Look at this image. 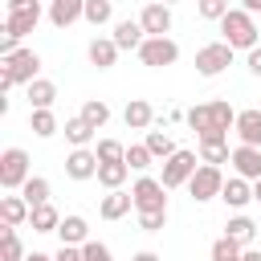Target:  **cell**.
<instances>
[{
    "label": "cell",
    "instance_id": "obj_19",
    "mask_svg": "<svg viewBox=\"0 0 261 261\" xmlns=\"http://www.w3.org/2000/svg\"><path fill=\"white\" fill-rule=\"evenodd\" d=\"M220 200H224L228 208H237V212H241V208H249V204H253V184H249V179H241V175H228V179H224Z\"/></svg>",
    "mask_w": 261,
    "mask_h": 261
},
{
    "label": "cell",
    "instance_id": "obj_5",
    "mask_svg": "<svg viewBox=\"0 0 261 261\" xmlns=\"http://www.w3.org/2000/svg\"><path fill=\"white\" fill-rule=\"evenodd\" d=\"M220 192H224V171L212 167V163H200L196 175L188 179V196L196 204H208V200H220Z\"/></svg>",
    "mask_w": 261,
    "mask_h": 261
},
{
    "label": "cell",
    "instance_id": "obj_3",
    "mask_svg": "<svg viewBox=\"0 0 261 261\" xmlns=\"http://www.w3.org/2000/svg\"><path fill=\"white\" fill-rule=\"evenodd\" d=\"M257 20H253V12H245V8H228L224 12V20H220V41L224 45H232V49H257Z\"/></svg>",
    "mask_w": 261,
    "mask_h": 261
},
{
    "label": "cell",
    "instance_id": "obj_25",
    "mask_svg": "<svg viewBox=\"0 0 261 261\" xmlns=\"http://www.w3.org/2000/svg\"><path fill=\"white\" fill-rule=\"evenodd\" d=\"M61 130H65V143H69V147H90V143H94V135H98L82 114L65 118V126H61Z\"/></svg>",
    "mask_w": 261,
    "mask_h": 261
},
{
    "label": "cell",
    "instance_id": "obj_21",
    "mask_svg": "<svg viewBox=\"0 0 261 261\" xmlns=\"http://www.w3.org/2000/svg\"><path fill=\"white\" fill-rule=\"evenodd\" d=\"M24 94H29V110H53V102H57V86H53L49 77L29 82V86H24Z\"/></svg>",
    "mask_w": 261,
    "mask_h": 261
},
{
    "label": "cell",
    "instance_id": "obj_45",
    "mask_svg": "<svg viewBox=\"0 0 261 261\" xmlns=\"http://www.w3.org/2000/svg\"><path fill=\"white\" fill-rule=\"evenodd\" d=\"M24 261H53V257H49V253H29Z\"/></svg>",
    "mask_w": 261,
    "mask_h": 261
},
{
    "label": "cell",
    "instance_id": "obj_37",
    "mask_svg": "<svg viewBox=\"0 0 261 261\" xmlns=\"http://www.w3.org/2000/svg\"><path fill=\"white\" fill-rule=\"evenodd\" d=\"M196 12L204 16V20H224V12H228V0H196Z\"/></svg>",
    "mask_w": 261,
    "mask_h": 261
},
{
    "label": "cell",
    "instance_id": "obj_13",
    "mask_svg": "<svg viewBox=\"0 0 261 261\" xmlns=\"http://www.w3.org/2000/svg\"><path fill=\"white\" fill-rule=\"evenodd\" d=\"M232 171H237L241 179L257 184V179H261V147H245V143H237V147H232Z\"/></svg>",
    "mask_w": 261,
    "mask_h": 261
},
{
    "label": "cell",
    "instance_id": "obj_11",
    "mask_svg": "<svg viewBox=\"0 0 261 261\" xmlns=\"http://www.w3.org/2000/svg\"><path fill=\"white\" fill-rule=\"evenodd\" d=\"M37 24H41V0H37V4H29V8H16V12H8V16H4V33H8V37H16V41H20V37H29Z\"/></svg>",
    "mask_w": 261,
    "mask_h": 261
},
{
    "label": "cell",
    "instance_id": "obj_27",
    "mask_svg": "<svg viewBox=\"0 0 261 261\" xmlns=\"http://www.w3.org/2000/svg\"><path fill=\"white\" fill-rule=\"evenodd\" d=\"M29 130H33L37 139H53L61 126H57V114H53V110H29Z\"/></svg>",
    "mask_w": 261,
    "mask_h": 261
},
{
    "label": "cell",
    "instance_id": "obj_33",
    "mask_svg": "<svg viewBox=\"0 0 261 261\" xmlns=\"http://www.w3.org/2000/svg\"><path fill=\"white\" fill-rule=\"evenodd\" d=\"M143 143H147V151H151L155 159H171V155L179 151V147L171 143V135H167V130H147V139H143Z\"/></svg>",
    "mask_w": 261,
    "mask_h": 261
},
{
    "label": "cell",
    "instance_id": "obj_10",
    "mask_svg": "<svg viewBox=\"0 0 261 261\" xmlns=\"http://www.w3.org/2000/svg\"><path fill=\"white\" fill-rule=\"evenodd\" d=\"M65 175H69V179H77V184L98 179V155H94L90 147H73V151L65 155Z\"/></svg>",
    "mask_w": 261,
    "mask_h": 261
},
{
    "label": "cell",
    "instance_id": "obj_24",
    "mask_svg": "<svg viewBox=\"0 0 261 261\" xmlns=\"http://www.w3.org/2000/svg\"><path fill=\"white\" fill-rule=\"evenodd\" d=\"M224 237H228V241H237L241 249H253V237H257V224H253V220H249L245 212H237V216H232V220L224 224Z\"/></svg>",
    "mask_w": 261,
    "mask_h": 261
},
{
    "label": "cell",
    "instance_id": "obj_32",
    "mask_svg": "<svg viewBox=\"0 0 261 261\" xmlns=\"http://www.w3.org/2000/svg\"><path fill=\"white\" fill-rule=\"evenodd\" d=\"M82 20L94 24V29L110 24V20H114V0H86V16H82Z\"/></svg>",
    "mask_w": 261,
    "mask_h": 261
},
{
    "label": "cell",
    "instance_id": "obj_31",
    "mask_svg": "<svg viewBox=\"0 0 261 261\" xmlns=\"http://www.w3.org/2000/svg\"><path fill=\"white\" fill-rule=\"evenodd\" d=\"M49 192H53V188H49V179H45V175H29V184L20 188V196L29 200V208H41V204H49Z\"/></svg>",
    "mask_w": 261,
    "mask_h": 261
},
{
    "label": "cell",
    "instance_id": "obj_39",
    "mask_svg": "<svg viewBox=\"0 0 261 261\" xmlns=\"http://www.w3.org/2000/svg\"><path fill=\"white\" fill-rule=\"evenodd\" d=\"M139 228L143 232H163L167 228V212H139Z\"/></svg>",
    "mask_w": 261,
    "mask_h": 261
},
{
    "label": "cell",
    "instance_id": "obj_17",
    "mask_svg": "<svg viewBox=\"0 0 261 261\" xmlns=\"http://www.w3.org/2000/svg\"><path fill=\"white\" fill-rule=\"evenodd\" d=\"M130 208H135V196L122 192V188H118V192H106V196L98 200V216H102V220H122Z\"/></svg>",
    "mask_w": 261,
    "mask_h": 261
},
{
    "label": "cell",
    "instance_id": "obj_20",
    "mask_svg": "<svg viewBox=\"0 0 261 261\" xmlns=\"http://www.w3.org/2000/svg\"><path fill=\"white\" fill-rule=\"evenodd\" d=\"M57 237H61V245H77V249H82V245L90 241V220L77 216V212H69V216H61Z\"/></svg>",
    "mask_w": 261,
    "mask_h": 261
},
{
    "label": "cell",
    "instance_id": "obj_40",
    "mask_svg": "<svg viewBox=\"0 0 261 261\" xmlns=\"http://www.w3.org/2000/svg\"><path fill=\"white\" fill-rule=\"evenodd\" d=\"M245 65H249V73H253V77H261V45H257V49H249Z\"/></svg>",
    "mask_w": 261,
    "mask_h": 261
},
{
    "label": "cell",
    "instance_id": "obj_44",
    "mask_svg": "<svg viewBox=\"0 0 261 261\" xmlns=\"http://www.w3.org/2000/svg\"><path fill=\"white\" fill-rule=\"evenodd\" d=\"M241 261H261V249H245V253H241Z\"/></svg>",
    "mask_w": 261,
    "mask_h": 261
},
{
    "label": "cell",
    "instance_id": "obj_34",
    "mask_svg": "<svg viewBox=\"0 0 261 261\" xmlns=\"http://www.w3.org/2000/svg\"><path fill=\"white\" fill-rule=\"evenodd\" d=\"M24 245L16 237V228H0V261H24Z\"/></svg>",
    "mask_w": 261,
    "mask_h": 261
},
{
    "label": "cell",
    "instance_id": "obj_6",
    "mask_svg": "<svg viewBox=\"0 0 261 261\" xmlns=\"http://www.w3.org/2000/svg\"><path fill=\"white\" fill-rule=\"evenodd\" d=\"M130 196H135V212H167V188L155 175H139L130 184Z\"/></svg>",
    "mask_w": 261,
    "mask_h": 261
},
{
    "label": "cell",
    "instance_id": "obj_16",
    "mask_svg": "<svg viewBox=\"0 0 261 261\" xmlns=\"http://www.w3.org/2000/svg\"><path fill=\"white\" fill-rule=\"evenodd\" d=\"M118 45H114V37H94L90 41V49H86V57H90V65L94 69H114V61H118Z\"/></svg>",
    "mask_w": 261,
    "mask_h": 261
},
{
    "label": "cell",
    "instance_id": "obj_2",
    "mask_svg": "<svg viewBox=\"0 0 261 261\" xmlns=\"http://www.w3.org/2000/svg\"><path fill=\"white\" fill-rule=\"evenodd\" d=\"M41 77V53L37 49H16L12 57H0V94L12 86H29Z\"/></svg>",
    "mask_w": 261,
    "mask_h": 261
},
{
    "label": "cell",
    "instance_id": "obj_46",
    "mask_svg": "<svg viewBox=\"0 0 261 261\" xmlns=\"http://www.w3.org/2000/svg\"><path fill=\"white\" fill-rule=\"evenodd\" d=\"M253 200H257V204H261V179H257V184H253Z\"/></svg>",
    "mask_w": 261,
    "mask_h": 261
},
{
    "label": "cell",
    "instance_id": "obj_15",
    "mask_svg": "<svg viewBox=\"0 0 261 261\" xmlns=\"http://www.w3.org/2000/svg\"><path fill=\"white\" fill-rule=\"evenodd\" d=\"M237 139L245 143V147H261V110L257 106H249V110H237Z\"/></svg>",
    "mask_w": 261,
    "mask_h": 261
},
{
    "label": "cell",
    "instance_id": "obj_23",
    "mask_svg": "<svg viewBox=\"0 0 261 261\" xmlns=\"http://www.w3.org/2000/svg\"><path fill=\"white\" fill-rule=\"evenodd\" d=\"M110 37H114V45H118V49H135V53H139V45L147 41L143 24H139V20H130V16H126V20H118Z\"/></svg>",
    "mask_w": 261,
    "mask_h": 261
},
{
    "label": "cell",
    "instance_id": "obj_47",
    "mask_svg": "<svg viewBox=\"0 0 261 261\" xmlns=\"http://www.w3.org/2000/svg\"><path fill=\"white\" fill-rule=\"evenodd\" d=\"M159 4H167V8H171V4H175V0H159Z\"/></svg>",
    "mask_w": 261,
    "mask_h": 261
},
{
    "label": "cell",
    "instance_id": "obj_41",
    "mask_svg": "<svg viewBox=\"0 0 261 261\" xmlns=\"http://www.w3.org/2000/svg\"><path fill=\"white\" fill-rule=\"evenodd\" d=\"M130 261H163V257H159V253H151V249H139Z\"/></svg>",
    "mask_w": 261,
    "mask_h": 261
},
{
    "label": "cell",
    "instance_id": "obj_12",
    "mask_svg": "<svg viewBox=\"0 0 261 261\" xmlns=\"http://www.w3.org/2000/svg\"><path fill=\"white\" fill-rule=\"evenodd\" d=\"M139 24H143L147 37H167V33H171V8L159 4V0H151V4L139 12Z\"/></svg>",
    "mask_w": 261,
    "mask_h": 261
},
{
    "label": "cell",
    "instance_id": "obj_4",
    "mask_svg": "<svg viewBox=\"0 0 261 261\" xmlns=\"http://www.w3.org/2000/svg\"><path fill=\"white\" fill-rule=\"evenodd\" d=\"M29 151L24 147H4L0 151V188L4 192H20L29 184Z\"/></svg>",
    "mask_w": 261,
    "mask_h": 261
},
{
    "label": "cell",
    "instance_id": "obj_18",
    "mask_svg": "<svg viewBox=\"0 0 261 261\" xmlns=\"http://www.w3.org/2000/svg\"><path fill=\"white\" fill-rule=\"evenodd\" d=\"M29 216H33V208L24 196H0V224L4 228H20Z\"/></svg>",
    "mask_w": 261,
    "mask_h": 261
},
{
    "label": "cell",
    "instance_id": "obj_26",
    "mask_svg": "<svg viewBox=\"0 0 261 261\" xmlns=\"http://www.w3.org/2000/svg\"><path fill=\"white\" fill-rule=\"evenodd\" d=\"M200 163H212V167H220V163H232L228 139H204V143H200Z\"/></svg>",
    "mask_w": 261,
    "mask_h": 261
},
{
    "label": "cell",
    "instance_id": "obj_29",
    "mask_svg": "<svg viewBox=\"0 0 261 261\" xmlns=\"http://www.w3.org/2000/svg\"><path fill=\"white\" fill-rule=\"evenodd\" d=\"M29 224H33V232H57L61 228V212L53 204H41V208H33Z\"/></svg>",
    "mask_w": 261,
    "mask_h": 261
},
{
    "label": "cell",
    "instance_id": "obj_14",
    "mask_svg": "<svg viewBox=\"0 0 261 261\" xmlns=\"http://www.w3.org/2000/svg\"><path fill=\"white\" fill-rule=\"evenodd\" d=\"M86 16V0H49V24L53 29H69Z\"/></svg>",
    "mask_w": 261,
    "mask_h": 261
},
{
    "label": "cell",
    "instance_id": "obj_22",
    "mask_svg": "<svg viewBox=\"0 0 261 261\" xmlns=\"http://www.w3.org/2000/svg\"><path fill=\"white\" fill-rule=\"evenodd\" d=\"M122 122H126L130 130H151V122H155L151 102H147V98H130V102H126V110H122Z\"/></svg>",
    "mask_w": 261,
    "mask_h": 261
},
{
    "label": "cell",
    "instance_id": "obj_35",
    "mask_svg": "<svg viewBox=\"0 0 261 261\" xmlns=\"http://www.w3.org/2000/svg\"><path fill=\"white\" fill-rule=\"evenodd\" d=\"M94 155H98V163H126V147L118 139H98Z\"/></svg>",
    "mask_w": 261,
    "mask_h": 261
},
{
    "label": "cell",
    "instance_id": "obj_28",
    "mask_svg": "<svg viewBox=\"0 0 261 261\" xmlns=\"http://www.w3.org/2000/svg\"><path fill=\"white\" fill-rule=\"evenodd\" d=\"M126 175H130L126 163H98V184H102L106 192H118V188L126 184Z\"/></svg>",
    "mask_w": 261,
    "mask_h": 261
},
{
    "label": "cell",
    "instance_id": "obj_42",
    "mask_svg": "<svg viewBox=\"0 0 261 261\" xmlns=\"http://www.w3.org/2000/svg\"><path fill=\"white\" fill-rule=\"evenodd\" d=\"M29 4H37V0H4V8H8V12H16V8H29Z\"/></svg>",
    "mask_w": 261,
    "mask_h": 261
},
{
    "label": "cell",
    "instance_id": "obj_7",
    "mask_svg": "<svg viewBox=\"0 0 261 261\" xmlns=\"http://www.w3.org/2000/svg\"><path fill=\"white\" fill-rule=\"evenodd\" d=\"M232 45H224V41H208V45H200L196 49V73L200 77H216V73H224L228 65H232Z\"/></svg>",
    "mask_w": 261,
    "mask_h": 261
},
{
    "label": "cell",
    "instance_id": "obj_8",
    "mask_svg": "<svg viewBox=\"0 0 261 261\" xmlns=\"http://www.w3.org/2000/svg\"><path fill=\"white\" fill-rule=\"evenodd\" d=\"M139 61H143L147 69H167V65L179 61V45H175L171 37H147V41L139 45Z\"/></svg>",
    "mask_w": 261,
    "mask_h": 261
},
{
    "label": "cell",
    "instance_id": "obj_30",
    "mask_svg": "<svg viewBox=\"0 0 261 261\" xmlns=\"http://www.w3.org/2000/svg\"><path fill=\"white\" fill-rule=\"evenodd\" d=\"M77 114H82V118H86V122H90V126H94V130H102V126H106V122H110V106H106V102H102V98H86V102H82V110H77Z\"/></svg>",
    "mask_w": 261,
    "mask_h": 261
},
{
    "label": "cell",
    "instance_id": "obj_9",
    "mask_svg": "<svg viewBox=\"0 0 261 261\" xmlns=\"http://www.w3.org/2000/svg\"><path fill=\"white\" fill-rule=\"evenodd\" d=\"M196 167H200L196 151H184V147H179L171 159H163V175H159V179H163L167 192H171V188H188V179L196 175Z\"/></svg>",
    "mask_w": 261,
    "mask_h": 261
},
{
    "label": "cell",
    "instance_id": "obj_36",
    "mask_svg": "<svg viewBox=\"0 0 261 261\" xmlns=\"http://www.w3.org/2000/svg\"><path fill=\"white\" fill-rule=\"evenodd\" d=\"M151 163H155V155L147 151V143H130V147H126V167H130V171H147Z\"/></svg>",
    "mask_w": 261,
    "mask_h": 261
},
{
    "label": "cell",
    "instance_id": "obj_43",
    "mask_svg": "<svg viewBox=\"0 0 261 261\" xmlns=\"http://www.w3.org/2000/svg\"><path fill=\"white\" fill-rule=\"evenodd\" d=\"M241 8H245V12H253V16H257V12H261V0H241Z\"/></svg>",
    "mask_w": 261,
    "mask_h": 261
},
{
    "label": "cell",
    "instance_id": "obj_1",
    "mask_svg": "<svg viewBox=\"0 0 261 261\" xmlns=\"http://www.w3.org/2000/svg\"><path fill=\"white\" fill-rule=\"evenodd\" d=\"M184 122L196 130V139H200V143H204V139H228V130L237 126V110H232L224 98H216V102L192 106V110L184 114Z\"/></svg>",
    "mask_w": 261,
    "mask_h": 261
},
{
    "label": "cell",
    "instance_id": "obj_38",
    "mask_svg": "<svg viewBox=\"0 0 261 261\" xmlns=\"http://www.w3.org/2000/svg\"><path fill=\"white\" fill-rule=\"evenodd\" d=\"M82 257H86V261H114L110 245H106V241H94V237H90V241L82 245Z\"/></svg>",
    "mask_w": 261,
    "mask_h": 261
}]
</instances>
